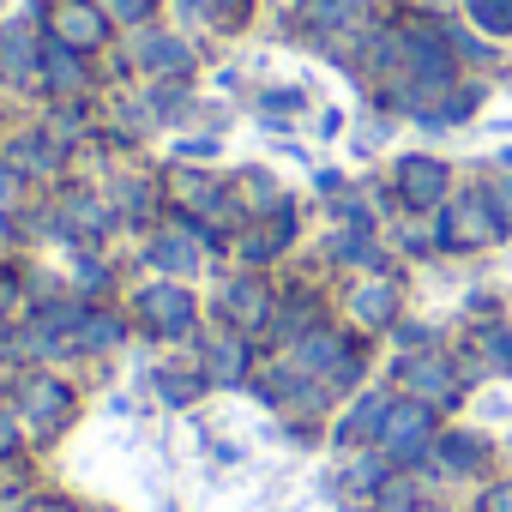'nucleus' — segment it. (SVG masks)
<instances>
[{"instance_id": "obj_1", "label": "nucleus", "mask_w": 512, "mask_h": 512, "mask_svg": "<svg viewBox=\"0 0 512 512\" xmlns=\"http://www.w3.org/2000/svg\"><path fill=\"white\" fill-rule=\"evenodd\" d=\"M7 404L31 434V452H55L85 416V380H73L61 362H31V368H13Z\"/></svg>"}, {"instance_id": "obj_2", "label": "nucleus", "mask_w": 512, "mask_h": 512, "mask_svg": "<svg viewBox=\"0 0 512 512\" xmlns=\"http://www.w3.org/2000/svg\"><path fill=\"white\" fill-rule=\"evenodd\" d=\"M127 314H133V332H139L145 344H181V350H193L199 332H205L199 296H193V284H181V278H145V284L127 296Z\"/></svg>"}, {"instance_id": "obj_3", "label": "nucleus", "mask_w": 512, "mask_h": 512, "mask_svg": "<svg viewBox=\"0 0 512 512\" xmlns=\"http://www.w3.org/2000/svg\"><path fill=\"white\" fill-rule=\"evenodd\" d=\"M211 253H217V235L205 229V223H193V217H157L151 229H145V266H151V278H181V284H193L205 266H211Z\"/></svg>"}, {"instance_id": "obj_4", "label": "nucleus", "mask_w": 512, "mask_h": 512, "mask_svg": "<svg viewBox=\"0 0 512 512\" xmlns=\"http://www.w3.org/2000/svg\"><path fill=\"white\" fill-rule=\"evenodd\" d=\"M211 314H217V326H229V332H241V338L260 344L266 326H272V314H278V290L260 272H235V278H223Z\"/></svg>"}, {"instance_id": "obj_5", "label": "nucleus", "mask_w": 512, "mask_h": 512, "mask_svg": "<svg viewBox=\"0 0 512 512\" xmlns=\"http://www.w3.org/2000/svg\"><path fill=\"white\" fill-rule=\"evenodd\" d=\"M115 223H121V211L103 193H61L49 205V229L61 247H103L115 235Z\"/></svg>"}, {"instance_id": "obj_6", "label": "nucleus", "mask_w": 512, "mask_h": 512, "mask_svg": "<svg viewBox=\"0 0 512 512\" xmlns=\"http://www.w3.org/2000/svg\"><path fill=\"white\" fill-rule=\"evenodd\" d=\"M193 356H199L205 380H211V386H229V392H235V386H247L253 374H260V350H253V338H241V332H229V326L199 332Z\"/></svg>"}, {"instance_id": "obj_7", "label": "nucleus", "mask_w": 512, "mask_h": 512, "mask_svg": "<svg viewBox=\"0 0 512 512\" xmlns=\"http://www.w3.org/2000/svg\"><path fill=\"white\" fill-rule=\"evenodd\" d=\"M133 338H139V332H133V314H127L121 302H91L85 320H79V332H73V362H109V356H121Z\"/></svg>"}, {"instance_id": "obj_8", "label": "nucleus", "mask_w": 512, "mask_h": 512, "mask_svg": "<svg viewBox=\"0 0 512 512\" xmlns=\"http://www.w3.org/2000/svg\"><path fill=\"white\" fill-rule=\"evenodd\" d=\"M392 464H416L428 446H434V416L422 398H392L386 422H380V440H374Z\"/></svg>"}, {"instance_id": "obj_9", "label": "nucleus", "mask_w": 512, "mask_h": 512, "mask_svg": "<svg viewBox=\"0 0 512 512\" xmlns=\"http://www.w3.org/2000/svg\"><path fill=\"white\" fill-rule=\"evenodd\" d=\"M109 13H103V0H55L49 7V37H61L67 49L79 55H97L109 43Z\"/></svg>"}, {"instance_id": "obj_10", "label": "nucleus", "mask_w": 512, "mask_h": 512, "mask_svg": "<svg viewBox=\"0 0 512 512\" xmlns=\"http://www.w3.org/2000/svg\"><path fill=\"white\" fill-rule=\"evenodd\" d=\"M0 79L7 85H43V37L31 31V19H7L0 25Z\"/></svg>"}, {"instance_id": "obj_11", "label": "nucleus", "mask_w": 512, "mask_h": 512, "mask_svg": "<svg viewBox=\"0 0 512 512\" xmlns=\"http://www.w3.org/2000/svg\"><path fill=\"white\" fill-rule=\"evenodd\" d=\"M0 157H7L25 181H49V175H61V163H67V145L49 133V127H31V133H19L7 151H0Z\"/></svg>"}, {"instance_id": "obj_12", "label": "nucleus", "mask_w": 512, "mask_h": 512, "mask_svg": "<svg viewBox=\"0 0 512 512\" xmlns=\"http://www.w3.org/2000/svg\"><path fill=\"white\" fill-rule=\"evenodd\" d=\"M85 85H91L85 55H79V49H67L61 37H43V91H49V97H61V103H73Z\"/></svg>"}, {"instance_id": "obj_13", "label": "nucleus", "mask_w": 512, "mask_h": 512, "mask_svg": "<svg viewBox=\"0 0 512 512\" xmlns=\"http://www.w3.org/2000/svg\"><path fill=\"white\" fill-rule=\"evenodd\" d=\"M284 356H290V368H296L302 380H332L356 350H350L338 332H326V326H320V332H308V338H302L296 350H284Z\"/></svg>"}, {"instance_id": "obj_14", "label": "nucleus", "mask_w": 512, "mask_h": 512, "mask_svg": "<svg viewBox=\"0 0 512 512\" xmlns=\"http://www.w3.org/2000/svg\"><path fill=\"white\" fill-rule=\"evenodd\" d=\"M151 392H157V404L187 410V404H199V398L211 392V380H205L199 356H193V362H157V368H151Z\"/></svg>"}, {"instance_id": "obj_15", "label": "nucleus", "mask_w": 512, "mask_h": 512, "mask_svg": "<svg viewBox=\"0 0 512 512\" xmlns=\"http://www.w3.org/2000/svg\"><path fill=\"white\" fill-rule=\"evenodd\" d=\"M67 290H79L85 302H109L115 266L103 260V247H67Z\"/></svg>"}, {"instance_id": "obj_16", "label": "nucleus", "mask_w": 512, "mask_h": 512, "mask_svg": "<svg viewBox=\"0 0 512 512\" xmlns=\"http://www.w3.org/2000/svg\"><path fill=\"white\" fill-rule=\"evenodd\" d=\"M386 410H392V398H386V392H362V398L350 404V416L332 428V440H338L344 452H356L362 440H380V422H386Z\"/></svg>"}, {"instance_id": "obj_17", "label": "nucleus", "mask_w": 512, "mask_h": 512, "mask_svg": "<svg viewBox=\"0 0 512 512\" xmlns=\"http://www.w3.org/2000/svg\"><path fill=\"white\" fill-rule=\"evenodd\" d=\"M133 55H139L145 73H187V67H193L187 43L169 37V31H139V37H133Z\"/></svg>"}, {"instance_id": "obj_18", "label": "nucleus", "mask_w": 512, "mask_h": 512, "mask_svg": "<svg viewBox=\"0 0 512 512\" xmlns=\"http://www.w3.org/2000/svg\"><path fill=\"white\" fill-rule=\"evenodd\" d=\"M398 374L410 380V398H422V404H452V392H458V380H452V368L440 356H416Z\"/></svg>"}, {"instance_id": "obj_19", "label": "nucleus", "mask_w": 512, "mask_h": 512, "mask_svg": "<svg viewBox=\"0 0 512 512\" xmlns=\"http://www.w3.org/2000/svg\"><path fill=\"white\" fill-rule=\"evenodd\" d=\"M31 302H37V272L25 260H0V320H25Z\"/></svg>"}, {"instance_id": "obj_20", "label": "nucleus", "mask_w": 512, "mask_h": 512, "mask_svg": "<svg viewBox=\"0 0 512 512\" xmlns=\"http://www.w3.org/2000/svg\"><path fill=\"white\" fill-rule=\"evenodd\" d=\"M440 163H428V157H410V163H398V193L410 199V205H434L440 199Z\"/></svg>"}, {"instance_id": "obj_21", "label": "nucleus", "mask_w": 512, "mask_h": 512, "mask_svg": "<svg viewBox=\"0 0 512 512\" xmlns=\"http://www.w3.org/2000/svg\"><path fill=\"white\" fill-rule=\"evenodd\" d=\"M25 458H37V452H31V434H25L19 410L0 398V470H19Z\"/></svg>"}, {"instance_id": "obj_22", "label": "nucleus", "mask_w": 512, "mask_h": 512, "mask_svg": "<svg viewBox=\"0 0 512 512\" xmlns=\"http://www.w3.org/2000/svg\"><path fill=\"white\" fill-rule=\"evenodd\" d=\"M350 314L362 320V326H392V314H398V302H392V284H362L356 296H350Z\"/></svg>"}, {"instance_id": "obj_23", "label": "nucleus", "mask_w": 512, "mask_h": 512, "mask_svg": "<svg viewBox=\"0 0 512 512\" xmlns=\"http://www.w3.org/2000/svg\"><path fill=\"white\" fill-rule=\"evenodd\" d=\"M386 464H392L386 452H362V458H350V464H344V488H350V494H380Z\"/></svg>"}, {"instance_id": "obj_24", "label": "nucleus", "mask_w": 512, "mask_h": 512, "mask_svg": "<svg viewBox=\"0 0 512 512\" xmlns=\"http://www.w3.org/2000/svg\"><path fill=\"white\" fill-rule=\"evenodd\" d=\"M151 7H157V0H103V13H109L115 25H145Z\"/></svg>"}, {"instance_id": "obj_25", "label": "nucleus", "mask_w": 512, "mask_h": 512, "mask_svg": "<svg viewBox=\"0 0 512 512\" xmlns=\"http://www.w3.org/2000/svg\"><path fill=\"white\" fill-rule=\"evenodd\" d=\"M19 205H25V175L0 157V211H19Z\"/></svg>"}, {"instance_id": "obj_26", "label": "nucleus", "mask_w": 512, "mask_h": 512, "mask_svg": "<svg viewBox=\"0 0 512 512\" xmlns=\"http://www.w3.org/2000/svg\"><path fill=\"white\" fill-rule=\"evenodd\" d=\"M440 446H446V452H440V458H446V470H458V476H464V470H476V458H482V452H476V440H464V434H458V440H440Z\"/></svg>"}, {"instance_id": "obj_27", "label": "nucleus", "mask_w": 512, "mask_h": 512, "mask_svg": "<svg viewBox=\"0 0 512 512\" xmlns=\"http://www.w3.org/2000/svg\"><path fill=\"white\" fill-rule=\"evenodd\" d=\"M25 512H97V506H85V500H73V494H61V488H43Z\"/></svg>"}, {"instance_id": "obj_28", "label": "nucleus", "mask_w": 512, "mask_h": 512, "mask_svg": "<svg viewBox=\"0 0 512 512\" xmlns=\"http://www.w3.org/2000/svg\"><path fill=\"white\" fill-rule=\"evenodd\" d=\"M476 19L494 31H512V0H476Z\"/></svg>"}, {"instance_id": "obj_29", "label": "nucleus", "mask_w": 512, "mask_h": 512, "mask_svg": "<svg viewBox=\"0 0 512 512\" xmlns=\"http://www.w3.org/2000/svg\"><path fill=\"white\" fill-rule=\"evenodd\" d=\"M494 362L512 368V338H506V332H494Z\"/></svg>"}, {"instance_id": "obj_30", "label": "nucleus", "mask_w": 512, "mask_h": 512, "mask_svg": "<svg viewBox=\"0 0 512 512\" xmlns=\"http://www.w3.org/2000/svg\"><path fill=\"white\" fill-rule=\"evenodd\" d=\"M211 151H217L211 139H187V145H181V157H211Z\"/></svg>"}, {"instance_id": "obj_31", "label": "nucleus", "mask_w": 512, "mask_h": 512, "mask_svg": "<svg viewBox=\"0 0 512 512\" xmlns=\"http://www.w3.org/2000/svg\"><path fill=\"white\" fill-rule=\"evenodd\" d=\"M488 512H512V488H500V494L488 500Z\"/></svg>"}, {"instance_id": "obj_32", "label": "nucleus", "mask_w": 512, "mask_h": 512, "mask_svg": "<svg viewBox=\"0 0 512 512\" xmlns=\"http://www.w3.org/2000/svg\"><path fill=\"white\" fill-rule=\"evenodd\" d=\"M163 512H175V506H163Z\"/></svg>"}]
</instances>
